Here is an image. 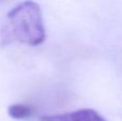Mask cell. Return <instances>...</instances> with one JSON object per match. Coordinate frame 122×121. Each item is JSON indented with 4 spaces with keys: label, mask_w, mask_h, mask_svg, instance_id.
Returning a JSON list of instances; mask_svg holds the SVG:
<instances>
[{
    "label": "cell",
    "mask_w": 122,
    "mask_h": 121,
    "mask_svg": "<svg viewBox=\"0 0 122 121\" xmlns=\"http://www.w3.org/2000/svg\"><path fill=\"white\" fill-rule=\"evenodd\" d=\"M45 40L42 11L36 2L27 0L17 4L6 14V23L1 29L3 45L14 41L38 46Z\"/></svg>",
    "instance_id": "obj_1"
},
{
    "label": "cell",
    "mask_w": 122,
    "mask_h": 121,
    "mask_svg": "<svg viewBox=\"0 0 122 121\" xmlns=\"http://www.w3.org/2000/svg\"><path fill=\"white\" fill-rule=\"evenodd\" d=\"M33 109L27 104H12L9 106L8 114L11 118L17 120L21 119H27V118L31 117Z\"/></svg>",
    "instance_id": "obj_3"
},
{
    "label": "cell",
    "mask_w": 122,
    "mask_h": 121,
    "mask_svg": "<svg viewBox=\"0 0 122 121\" xmlns=\"http://www.w3.org/2000/svg\"><path fill=\"white\" fill-rule=\"evenodd\" d=\"M40 121H106V119L94 109L80 108L70 113L43 116Z\"/></svg>",
    "instance_id": "obj_2"
}]
</instances>
